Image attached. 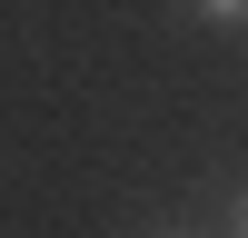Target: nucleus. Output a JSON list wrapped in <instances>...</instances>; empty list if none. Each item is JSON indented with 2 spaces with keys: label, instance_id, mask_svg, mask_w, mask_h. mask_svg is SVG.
Segmentation results:
<instances>
[{
  "label": "nucleus",
  "instance_id": "obj_1",
  "mask_svg": "<svg viewBox=\"0 0 248 238\" xmlns=\"http://www.w3.org/2000/svg\"><path fill=\"white\" fill-rule=\"evenodd\" d=\"M199 10H209V20H238V10H248V0H199Z\"/></svg>",
  "mask_w": 248,
  "mask_h": 238
},
{
  "label": "nucleus",
  "instance_id": "obj_2",
  "mask_svg": "<svg viewBox=\"0 0 248 238\" xmlns=\"http://www.w3.org/2000/svg\"><path fill=\"white\" fill-rule=\"evenodd\" d=\"M238 238H248V198H238Z\"/></svg>",
  "mask_w": 248,
  "mask_h": 238
}]
</instances>
